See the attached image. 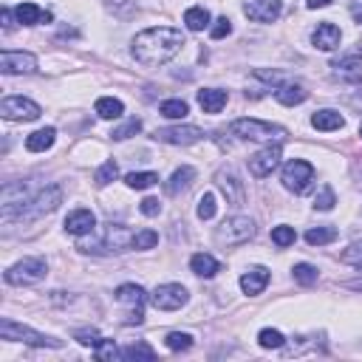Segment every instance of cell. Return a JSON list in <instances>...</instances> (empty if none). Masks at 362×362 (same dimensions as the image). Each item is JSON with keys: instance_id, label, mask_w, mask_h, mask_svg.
I'll return each mask as SVG.
<instances>
[{"instance_id": "cell-2", "label": "cell", "mask_w": 362, "mask_h": 362, "mask_svg": "<svg viewBox=\"0 0 362 362\" xmlns=\"http://www.w3.org/2000/svg\"><path fill=\"white\" fill-rule=\"evenodd\" d=\"M238 139H249V142H283L286 139V127L272 125V122H261V119H235L229 127Z\"/></svg>"}, {"instance_id": "cell-49", "label": "cell", "mask_w": 362, "mask_h": 362, "mask_svg": "<svg viewBox=\"0 0 362 362\" xmlns=\"http://www.w3.org/2000/svg\"><path fill=\"white\" fill-rule=\"evenodd\" d=\"M331 6V0H309V9H326Z\"/></svg>"}, {"instance_id": "cell-39", "label": "cell", "mask_w": 362, "mask_h": 362, "mask_svg": "<svg viewBox=\"0 0 362 362\" xmlns=\"http://www.w3.org/2000/svg\"><path fill=\"white\" fill-rule=\"evenodd\" d=\"M139 131H142V119H136V116H133V119H127V122H125L122 127H116V131H114L111 136H114L116 142H125V139H131V136H136Z\"/></svg>"}, {"instance_id": "cell-24", "label": "cell", "mask_w": 362, "mask_h": 362, "mask_svg": "<svg viewBox=\"0 0 362 362\" xmlns=\"http://www.w3.org/2000/svg\"><path fill=\"white\" fill-rule=\"evenodd\" d=\"M193 179H196V170L193 167H179L176 173L170 176V181L164 184V190H167L170 196H179V193H184V190H190Z\"/></svg>"}, {"instance_id": "cell-29", "label": "cell", "mask_w": 362, "mask_h": 362, "mask_svg": "<svg viewBox=\"0 0 362 362\" xmlns=\"http://www.w3.org/2000/svg\"><path fill=\"white\" fill-rule=\"evenodd\" d=\"M122 114H125V105L119 99H114V96L96 99V116L99 119H119Z\"/></svg>"}, {"instance_id": "cell-35", "label": "cell", "mask_w": 362, "mask_h": 362, "mask_svg": "<svg viewBox=\"0 0 362 362\" xmlns=\"http://www.w3.org/2000/svg\"><path fill=\"white\" fill-rule=\"evenodd\" d=\"M125 181H127V187H133V190H147V187H153L159 181V176L156 173H127Z\"/></svg>"}, {"instance_id": "cell-43", "label": "cell", "mask_w": 362, "mask_h": 362, "mask_svg": "<svg viewBox=\"0 0 362 362\" xmlns=\"http://www.w3.org/2000/svg\"><path fill=\"white\" fill-rule=\"evenodd\" d=\"M339 261L348 263V266H362V241H354L343 255H339Z\"/></svg>"}, {"instance_id": "cell-33", "label": "cell", "mask_w": 362, "mask_h": 362, "mask_svg": "<svg viewBox=\"0 0 362 362\" xmlns=\"http://www.w3.org/2000/svg\"><path fill=\"white\" fill-rule=\"evenodd\" d=\"M187 102L184 99H167V102H161V116H167V119H184L187 116Z\"/></svg>"}, {"instance_id": "cell-23", "label": "cell", "mask_w": 362, "mask_h": 362, "mask_svg": "<svg viewBox=\"0 0 362 362\" xmlns=\"http://www.w3.org/2000/svg\"><path fill=\"white\" fill-rule=\"evenodd\" d=\"M227 91L221 88H204L198 91V105H201V111L204 114H221V108L227 105Z\"/></svg>"}, {"instance_id": "cell-9", "label": "cell", "mask_w": 362, "mask_h": 362, "mask_svg": "<svg viewBox=\"0 0 362 362\" xmlns=\"http://www.w3.org/2000/svg\"><path fill=\"white\" fill-rule=\"evenodd\" d=\"M116 300L119 303H125V306H133V311L127 314V326H142V320H144V300H147V294H144V289L142 286H136V283H125V286H119L116 289Z\"/></svg>"}, {"instance_id": "cell-31", "label": "cell", "mask_w": 362, "mask_h": 362, "mask_svg": "<svg viewBox=\"0 0 362 362\" xmlns=\"http://www.w3.org/2000/svg\"><path fill=\"white\" fill-rule=\"evenodd\" d=\"M94 357H96V359H102V362H114V359H119V357H122V351L116 348L114 339H99V343L94 346Z\"/></svg>"}, {"instance_id": "cell-42", "label": "cell", "mask_w": 362, "mask_h": 362, "mask_svg": "<svg viewBox=\"0 0 362 362\" xmlns=\"http://www.w3.org/2000/svg\"><path fill=\"white\" fill-rule=\"evenodd\" d=\"M334 204H337V196H334V190L326 184L323 190H320V196L314 198V209H320V212H328V209H334Z\"/></svg>"}, {"instance_id": "cell-7", "label": "cell", "mask_w": 362, "mask_h": 362, "mask_svg": "<svg viewBox=\"0 0 362 362\" xmlns=\"http://www.w3.org/2000/svg\"><path fill=\"white\" fill-rule=\"evenodd\" d=\"M314 181V167L303 159H292L286 167H283V187L292 190V193H306Z\"/></svg>"}, {"instance_id": "cell-3", "label": "cell", "mask_w": 362, "mask_h": 362, "mask_svg": "<svg viewBox=\"0 0 362 362\" xmlns=\"http://www.w3.org/2000/svg\"><path fill=\"white\" fill-rule=\"evenodd\" d=\"M0 337L9 339V343H26V346H37V348H60L62 343L49 334H40L23 323H14V320H0Z\"/></svg>"}, {"instance_id": "cell-25", "label": "cell", "mask_w": 362, "mask_h": 362, "mask_svg": "<svg viewBox=\"0 0 362 362\" xmlns=\"http://www.w3.org/2000/svg\"><path fill=\"white\" fill-rule=\"evenodd\" d=\"M190 269H193L198 278H216L221 266H218V261L212 258V255L198 252V255H193V258H190Z\"/></svg>"}, {"instance_id": "cell-11", "label": "cell", "mask_w": 362, "mask_h": 362, "mask_svg": "<svg viewBox=\"0 0 362 362\" xmlns=\"http://www.w3.org/2000/svg\"><path fill=\"white\" fill-rule=\"evenodd\" d=\"M156 139L164 142V144H179V147H187V144H196L204 139V131L196 125H176V127H161L156 131Z\"/></svg>"}, {"instance_id": "cell-8", "label": "cell", "mask_w": 362, "mask_h": 362, "mask_svg": "<svg viewBox=\"0 0 362 362\" xmlns=\"http://www.w3.org/2000/svg\"><path fill=\"white\" fill-rule=\"evenodd\" d=\"M40 105L26 99V96H6L0 102V116L3 119H12V122H34L40 119Z\"/></svg>"}, {"instance_id": "cell-47", "label": "cell", "mask_w": 362, "mask_h": 362, "mask_svg": "<svg viewBox=\"0 0 362 362\" xmlns=\"http://www.w3.org/2000/svg\"><path fill=\"white\" fill-rule=\"evenodd\" d=\"M139 209L144 212V216H159V212H161V204H159V198H144Z\"/></svg>"}, {"instance_id": "cell-41", "label": "cell", "mask_w": 362, "mask_h": 362, "mask_svg": "<svg viewBox=\"0 0 362 362\" xmlns=\"http://www.w3.org/2000/svg\"><path fill=\"white\" fill-rule=\"evenodd\" d=\"M159 244V235L153 229H142V232H136L133 235V246L131 249H153Z\"/></svg>"}, {"instance_id": "cell-26", "label": "cell", "mask_w": 362, "mask_h": 362, "mask_svg": "<svg viewBox=\"0 0 362 362\" xmlns=\"http://www.w3.org/2000/svg\"><path fill=\"white\" fill-rule=\"evenodd\" d=\"M54 139H57L54 127H42V131H34L26 139V147H29L31 153H42V151H49V147H54Z\"/></svg>"}, {"instance_id": "cell-12", "label": "cell", "mask_w": 362, "mask_h": 362, "mask_svg": "<svg viewBox=\"0 0 362 362\" xmlns=\"http://www.w3.org/2000/svg\"><path fill=\"white\" fill-rule=\"evenodd\" d=\"M151 300L159 311H176L187 303V289L181 283H164L151 294Z\"/></svg>"}, {"instance_id": "cell-13", "label": "cell", "mask_w": 362, "mask_h": 362, "mask_svg": "<svg viewBox=\"0 0 362 362\" xmlns=\"http://www.w3.org/2000/svg\"><path fill=\"white\" fill-rule=\"evenodd\" d=\"M283 12V0H246L244 14L255 23H274Z\"/></svg>"}, {"instance_id": "cell-16", "label": "cell", "mask_w": 362, "mask_h": 362, "mask_svg": "<svg viewBox=\"0 0 362 362\" xmlns=\"http://www.w3.org/2000/svg\"><path fill=\"white\" fill-rule=\"evenodd\" d=\"M66 229L71 232V235H91V232L96 229V216L91 209H74L71 216L66 218Z\"/></svg>"}, {"instance_id": "cell-6", "label": "cell", "mask_w": 362, "mask_h": 362, "mask_svg": "<svg viewBox=\"0 0 362 362\" xmlns=\"http://www.w3.org/2000/svg\"><path fill=\"white\" fill-rule=\"evenodd\" d=\"M252 235H255V221L246 218V216H232V218H227L218 227V232H216L218 244H224V246H241Z\"/></svg>"}, {"instance_id": "cell-21", "label": "cell", "mask_w": 362, "mask_h": 362, "mask_svg": "<svg viewBox=\"0 0 362 362\" xmlns=\"http://www.w3.org/2000/svg\"><path fill=\"white\" fill-rule=\"evenodd\" d=\"M266 283H269V272L263 269V266H255V269H249L246 274H241V289L246 292V294H261L263 289H266Z\"/></svg>"}, {"instance_id": "cell-4", "label": "cell", "mask_w": 362, "mask_h": 362, "mask_svg": "<svg viewBox=\"0 0 362 362\" xmlns=\"http://www.w3.org/2000/svg\"><path fill=\"white\" fill-rule=\"evenodd\" d=\"M60 204H62V190H60L57 184H51V187H46V190H37V193L31 196V201L17 212V218H20V221L42 218V216H49V212H54Z\"/></svg>"}, {"instance_id": "cell-14", "label": "cell", "mask_w": 362, "mask_h": 362, "mask_svg": "<svg viewBox=\"0 0 362 362\" xmlns=\"http://www.w3.org/2000/svg\"><path fill=\"white\" fill-rule=\"evenodd\" d=\"M0 71L3 74H34L37 57L29 51H3L0 54Z\"/></svg>"}, {"instance_id": "cell-38", "label": "cell", "mask_w": 362, "mask_h": 362, "mask_svg": "<svg viewBox=\"0 0 362 362\" xmlns=\"http://www.w3.org/2000/svg\"><path fill=\"white\" fill-rule=\"evenodd\" d=\"M258 343H261V348H281L286 339H283V334L278 328H263L258 334Z\"/></svg>"}, {"instance_id": "cell-17", "label": "cell", "mask_w": 362, "mask_h": 362, "mask_svg": "<svg viewBox=\"0 0 362 362\" xmlns=\"http://www.w3.org/2000/svg\"><path fill=\"white\" fill-rule=\"evenodd\" d=\"M339 40H343V34H339V29H337L334 23H320V26H317V31L311 34L314 49H320V51H334V49H339Z\"/></svg>"}, {"instance_id": "cell-20", "label": "cell", "mask_w": 362, "mask_h": 362, "mask_svg": "<svg viewBox=\"0 0 362 362\" xmlns=\"http://www.w3.org/2000/svg\"><path fill=\"white\" fill-rule=\"evenodd\" d=\"M105 249L108 252H122L127 246H133V235L127 232L122 224H108V232H105Z\"/></svg>"}, {"instance_id": "cell-44", "label": "cell", "mask_w": 362, "mask_h": 362, "mask_svg": "<svg viewBox=\"0 0 362 362\" xmlns=\"http://www.w3.org/2000/svg\"><path fill=\"white\" fill-rule=\"evenodd\" d=\"M122 357H127V359H153L156 354H153V348H151V346L139 343V346H131L127 351H122Z\"/></svg>"}, {"instance_id": "cell-51", "label": "cell", "mask_w": 362, "mask_h": 362, "mask_svg": "<svg viewBox=\"0 0 362 362\" xmlns=\"http://www.w3.org/2000/svg\"><path fill=\"white\" fill-rule=\"evenodd\" d=\"M346 286H348V289H357V292H362V281H348Z\"/></svg>"}, {"instance_id": "cell-34", "label": "cell", "mask_w": 362, "mask_h": 362, "mask_svg": "<svg viewBox=\"0 0 362 362\" xmlns=\"http://www.w3.org/2000/svg\"><path fill=\"white\" fill-rule=\"evenodd\" d=\"M272 241L278 244L281 249H286V246H292L297 241V232H294V227H286V224L283 227H274L272 229Z\"/></svg>"}, {"instance_id": "cell-40", "label": "cell", "mask_w": 362, "mask_h": 362, "mask_svg": "<svg viewBox=\"0 0 362 362\" xmlns=\"http://www.w3.org/2000/svg\"><path fill=\"white\" fill-rule=\"evenodd\" d=\"M292 272H294V281H297V283H303V286L317 283V269H314L311 263H297Z\"/></svg>"}, {"instance_id": "cell-5", "label": "cell", "mask_w": 362, "mask_h": 362, "mask_svg": "<svg viewBox=\"0 0 362 362\" xmlns=\"http://www.w3.org/2000/svg\"><path fill=\"white\" fill-rule=\"evenodd\" d=\"M46 272H49V266L42 258H23L20 263L6 269V283L9 286H31L46 278Z\"/></svg>"}, {"instance_id": "cell-1", "label": "cell", "mask_w": 362, "mask_h": 362, "mask_svg": "<svg viewBox=\"0 0 362 362\" xmlns=\"http://www.w3.org/2000/svg\"><path fill=\"white\" fill-rule=\"evenodd\" d=\"M184 46V34L173 26H153V29H144L133 37V46L131 54L136 57V62L147 68H159L164 62H170Z\"/></svg>"}, {"instance_id": "cell-28", "label": "cell", "mask_w": 362, "mask_h": 362, "mask_svg": "<svg viewBox=\"0 0 362 362\" xmlns=\"http://www.w3.org/2000/svg\"><path fill=\"white\" fill-rule=\"evenodd\" d=\"M184 26L190 31H204L209 26V12L204 6H193V9H187L184 12Z\"/></svg>"}, {"instance_id": "cell-37", "label": "cell", "mask_w": 362, "mask_h": 362, "mask_svg": "<svg viewBox=\"0 0 362 362\" xmlns=\"http://www.w3.org/2000/svg\"><path fill=\"white\" fill-rule=\"evenodd\" d=\"M198 218L201 221H209V218H216V212H218V204H216V196L212 193H204L201 201H198Z\"/></svg>"}, {"instance_id": "cell-46", "label": "cell", "mask_w": 362, "mask_h": 362, "mask_svg": "<svg viewBox=\"0 0 362 362\" xmlns=\"http://www.w3.org/2000/svg\"><path fill=\"white\" fill-rule=\"evenodd\" d=\"M74 337H77V339H79V343H82V346H91V348H94V346H96V343H99V339H102V337H99V331H96V328H82V331H77V334H74Z\"/></svg>"}, {"instance_id": "cell-50", "label": "cell", "mask_w": 362, "mask_h": 362, "mask_svg": "<svg viewBox=\"0 0 362 362\" xmlns=\"http://www.w3.org/2000/svg\"><path fill=\"white\" fill-rule=\"evenodd\" d=\"M3 29H6V31L14 29V23H12V12H9V9H3Z\"/></svg>"}, {"instance_id": "cell-36", "label": "cell", "mask_w": 362, "mask_h": 362, "mask_svg": "<svg viewBox=\"0 0 362 362\" xmlns=\"http://www.w3.org/2000/svg\"><path fill=\"white\" fill-rule=\"evenodd\" d=\"M116 176H119V167H116V161H105V164L96 170L94 181H96V187H108V184H111Z\"/></svg>"}, {"instance_id": "cell-10", "label": "cell", "mask_w": 362, "mask_h": 362, "mask_svg": "<svg viewBox=\"0 0 362 362\" xmlns=\"http://www.w3.org/2000/svg\"><path fill=\"white\" fill-rule=\"evenodd\" d=\"M278 164H281V142H274V144H266L263 151H258L249 159V173L255 179H266L274 173Z\"/></svg>"}, {"instance_id": "cell-27", "label": "cell", "mask_w": 362, "mask_h": 362, "mask_svg": "<svg viewBox=\"0 0 362 362\" xmlns=\"http://www.w3.org/2000/svg\"><path fill=\"white\" fill-rule=\"evenodd\" d=\"M311 125L317 127V131H323V133H328V131H339V127L346 125V119L339 116L337 111H317L314 116H311Z\"/></svg>"}, {"instance_id": "cell-48", "label": "cell", "mask_w": 362, "mask_h": 362, "mask_svg": "<svg viewBox=\"0 0 362 362\" xmlns=\"http://www.w3.org/2000/svg\"><path fill=\"white\" fill-rule=\"evenodd\" d=\"M348 12H351V17L357 20V23H362V3H351Z\"/></svg>"}, {"instance_id": "cell-19", "label": "cell", "mask_w": 362, "mask_h": 362, "mask_svg": "<svg viewBox=\"0 0 362 362\" xmlns=\"http://www.w3.org/2000/svg\"><path fill=\"white\" fill-rule=\"evenodd\" d=\"M306 96H309V91L303 88L300 82H281L278 88H274V99H278L281 105H289V108L306 102Z\"/></svg>"}, {"instance_id": "cell-15", "label": "cell", "mask_w": 362, "mask_h": 362, "mask_svg": "<svg viewBox=\"0 0 362 362\" xmlns=\"http://www.w3.org/2000/svg\"><path fill=\"white\" fill-rule=\"evenodd\" d=\"M216 184H218V190L227 196V201L232 204V207H241L244 204V184L238 181V176L232 173V170H218L216 173Z\"/></svg>"}, {"instance_id": "cell-18", "label": "cell", "mask_w": 362, "mask_h": 362, "mask_svg": "<svg viewBox=\"0 0 362 362\" xmlns=\"http://www.w3.org/2000/svg\"><path fill=\"white\" fill-rule=\"evenodd\" d=\"M331 68L337 77H343L348 82H362V54H348L343 60H337Z\"/></svg>"}, {"instance_id": "cell-30", "label": "cell", "mask_w": 362, "mask_h": 362, "mask_svg": "<svg viewBox=\"0 0 362 362\" xmlns=\"http://www.w3.org/2000/svg\"><path fill=\"white\" fill-rule=\"evenodd\" d=\"M334 238H337V229L334 227H314V229L306 232V244H311V246H326Z\"/></svg>"}, {"instance_id": "cell-22", "label": "cell", "mask_w": 362, "mask_h": 362, "mask_svg": "<svg viewBox=\"0 0 362 362\" xmlns=\"http://www.w3.org/2000/svg\"><path fill=\"white\" fill-rule=\"evenodd\" d=\"M14 14H17V20L23 26H37V23H49V20H51V12L40 9L37 3H20L14 9Z\"/></svg>"}, {"instance_id": "cell-45", "label": "cell", "mask_w": 362, "mask_h": 362, "mask_svg": "<svg viewBox=\"0 0 362 362\" xmlns=\"http://www.w3.org/2000/svg\"><path fill=\"white\" fill-rule=\"evenodd\" d=\"M227 34H232V23H229L227 17H218L216 26L209 29V37H212V40H221V37H227Z\"/></svg>"}, {"instance_id": "cell-32", "label": "cell", "mask_w": 362, "mask_h": 362, "mask_svg": "<svg viewBox=\"0 0 362 362\" xmlns=\"http://www.w3.org/2000/svg\"><path fill=\"white\" fill-rule=\"evenodd\" d=\"M164 346L170 351H187V348H193V337L184 334V331H170L164 337Z\"/></svg>"}, {"instance_id": "cell-52", "label": "cell", "mask_w": 362, "mask_h": 362, "mask_svg": "<svg viewBox=\"0 0 362 362\" xmlns=\"http://www.w3.org/2000/svg\"><path fill=\"white\" fill-rule=\"evenodd\" d=\"M359 136H362V125H359Z\"/></svg>"}]
</instances>
